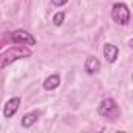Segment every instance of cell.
<instances>
[{
	"instance_id": "obj_1",
	"label": "cell",
	"mask_w": 133,
	"mask_h": 133,
	"mask_svg": "<svg viewBox=\"0 0 133 133\" xmlns=\"http://www.w3.org/2000/svg\"><path fill=\"white\" fill-rule=\"evenodd\" d=\"M31 49L25 47L24 44H17V45H13L10 47L8 50H5L2 55H0V69H5L6 66H10L11 63L21 59V58H27V56H31Z\"/></svg>"
},
{
	"instance_id": "obj_2",
	"label": "cell",
	"mask_w": 133,
	"mask_h": 133,
	"mask_svg": "<svg viewBox=\"0 0 133 133\" xmlns=\"http://www.w3.org/2000/svg\"><path fill=\"white\" fill-rule=\"evenodd\" d=\"M97 113H99L100 116H103V117H108V119L114 121V119L119 117V107H117V103L114 102V99L107 97V99H103V100L99 103Z\"/></svg>"
},
{
	"instance_id": "obj_3",
	"label": "cell",
	"mask_w": 133,
	"mask_h": 133,
	"mask_svg": "<svg viewBox=\"0 0 133 133\" xmlns=\"http://www.w3.org/2000/svg\"><path fill=\"white\" fill-rule=\"evenodd\" d=\"M111 19L117 25H127L130 22V10L125 3H116L111 10Z\"/></svg>"
},
{
	"instance_id": "obj_4",
	"label": "cell",
	"mask_w": 133,
	"mask_h": 133,
	"mask_svg": "<svg viewBox=\"0 0 133 133\" xmlns=\"http://www.w3.org/2000/svg\"><path fill=\"white\" fill-rule=\"evenodd\" d=\"M11 41L14 44H24V45H35L36 44V38L28 33L27 30H16L11 33Z\"/></svg>"
},
{
	"instance_id": "obj_5",
	"label": "cell",
	"mask_w": 133,
	"mask_h": 133,
	"mask_svg": "<svg viewBox=\"0 0 133 133\" xmlns=\"http://www.w3.org/2000/svg\"><path fill=\"white\" fill-rule=\"evenodd\" d=\"M19 107H21V97H19V96H17V97L10 99V100L5 103V108H3V116H5L6 119L13 117V116L17 113Z\"/></svg>"
},
{
	"instance_id": "obj_6",
	"label": "cell",
	"mask_w": 133,
	"mask_h": 133,
	"mask_svg": "<svg viewBox=\"0 0 133 133\" xmlns=\"http://www.w3.org/2000/svg\"><path fill=\"white\" fill-rule=\"evenodd\" d=\"M117 55H119V49H117L114 44L107 42V44L103 45V56H105V59H107L108 63H114V61L117 59Z\"/></svg>"
},
{
	"instance_id": "obj_7",
	"label": "cell",
	"mask_w": 133,
	"mask_h": 133,
	"mask_svg": "<svg viewBox=\"0 0 133 133\" xmlns=\"http://www.w3.org/2000/svg\"><path fill=\"white\" fill-rule=\"evenodd\" d=\"M99 69H100V61L96 56H88V59L85 63V71L92 75V74L99 72Z\"/></svg>"
},
{
	"instance_id": "obj_8",
	"label": "cell",
	"mask_w": 133,
	"mask_h": 133,
	"mask_svg": "<svg viewBox=\"0 0 133 133\" xmlns=\"http://www.w3.org/2000/svg\"><path fill=\"white\" fill-rule=\"evenodd\" d=\"M58 86H59V75H58V74H52V75L47 77L45 82H44V88H45L47 91H53V89H56Z\"/></svg>"
},
{
	"instance_id": "obj_9",
	"label": "cell",
	"mask_w": 133,
	"mask_h": 133,
	"mask_svg": "<svg viewBox=\"0 0 133 133\" xmlns=\"http://www.w3.org/2000/svg\"><path fill=\"white\" fill-rule=\"evenodd\" d=\"M36 121H38V113H36V111H35V113H28V114H25V116L22 117V125H24L25 128H28V127H31Z\"/></svg>"
},
{
	"instance_id": "obj_10",
	"label": "cell",
	"mask_w": 133,
	"mask_h": 133,
	"mask_svg": "<svg viewBox=\"0 0 133 133\" xmlns=\"http://www.w3.org/2000/svg\"><path fill=\"white\" fill-rule=\"evenodd\" d=\"M63 22H64V13H56L55 16H53V24L56 25V27H59V25H63Z\"/></svg>"
},
{
	"instance_id": "obj_11",
	"label": "cell",
	"mask_w": 133,
	"mask_h": 133,
	"mask_svg": "<svg viewBox=\"0 0 133 133\" xmlns=\"http://www.w3.org/2000/svg\"><path fill=\"white\" fill-rule=\"evenodd\" d=\"M69 0H52V3L55 5V6H63V5H66Z\"/></svg>"
}]
</instances>
